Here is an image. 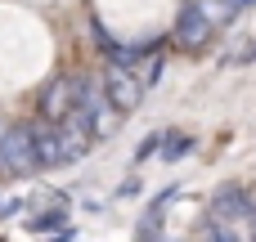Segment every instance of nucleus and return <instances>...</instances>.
<instances>
[{"label": "nucleus", "mask_w": 256, "mask_h": 242, "mask_svg": "<svg viewBox=\"0 0 256 242\" xmlns=\"http://www.w3.org/2000/svg\"><path fill=\"white\" fill-rule=\"evenodd\" d=\"M81 94H86V76H54L40 94V117L45 121H63L81 108Z\"/></svg>", "instance_id": "7ed1b4c3"}, {"label": "nucleus", "mask_w": 256, "mask_h": 242, "mask_svg": "<svg viewBox=\"0 0 256 242\" xmlns=\"http://www.w3.org/2000/svg\"><path fill=\"white\" fill-rule=\"evenodd\" d=\"M0 242H4V238H0Z\"/></svg>", "instance_id": "dca6fc26"}, {"label": "nucleus", "mask_w": 256, "mask_h": 242, "mask_svg": "<svg viewBox=\"0 0 256 242\" xmlns=\"http://www.w3.org/2000/svg\"><path fill=\"white\" fill-rule=\"evenodd\" d=\"M212 216L216 225H234V220H256V202L243 184H220L212 198Z\"/></svg>", "instance_id": "39448f33"}, {"label": "nucleus", "mask_w": 256, "mask_h": 242, "mask_svg": "<svg viewBox=\"0 0 256 242\" xmlns=\"http://www.w3.org/2000/svg\"><path fill=\"white\" fill-rule=\"evenodd\" d=\"M0 207H4V202H0Z\"/></svg>", "instance_id": "2eb2a0df"}, {"label": "nucleus", "mask_w": 256, "mask_h": 242, "mask_svg": "<svg viewBox=\"0 0 256 242\" xmlns=\"http://www.w3.org/2000/svg\"><path fill=\"white\" fill-rule=\"evenodd\" d=\"M104 90H108V99H112V108L126 117V112H135L140 103H144V94H148V85H144V76L135 72V67H112L108 76H104Z\"/></svg>", "instance_id": "20e7f679"}, {"label": "nucleus", "mask_w": 256, "mask_h": 242, "mask_svg": "<svg viewBox=\"0 0 256 242\" xmlns=\"http://www.w3.org/2000/svg\"><path fill=\"white\" fill-rule=\"evenodd\" d=\"M212 27H216L212 9H207L202 0H184V4H180V13H176L171 36H176V45H180V49H202V45H207V36H212Z\"/></svg>", "instance_id": "f03ea898"}, {"label": "nucleus", "mask_w": 256, "mask_h": 242, "mask_svg": "<svg viewBox=\"0 0 256 242\" xmlns=\"http://www.w3.org/2000/svg\"><path fill=\"white\" fill-rule=\"evenodd\" d=\"M162 67H166V58H162V54H148V58H144V63L135 67V72H140V76H144V85L153 90V85L162 81Z\"/></svg>", "instance_id": "6e6552de"}, {"label": "nucleus", "mask_w": 256, "mask_h": 242, "mask_svg": "<svg viewBox=\"0 0 256 242\" xmlns=\"http://www.w3.org/2000/svg\"><path fill=\"white\" fill-rule=\"evenodd\" d=\"M27 229L32 234H58V229H68V198H58V202H50L45 211H36V216H27Z\"/></svg>", "instance_id": "423d86ee"}, {"label": "nucleus", "mask_w": 256, "mask_h": 242, "mask_svg": "<svg viewBox=\"0 0 256 242\" xmlns=\"http://www.w3.org/2000/svg\"><path fill=\"white\" fill-rule=\"evenodd\" d=\"M194 144H198L194 135H184V130H166V135H162V153H158V157H162L166 166H176V162L194 157Z\"/></svg>", "instance_id": "0eeeda50"}, {"label": "nucleus", "mask_w": 256, "mask_h": 242, "mask_svg": "<svg viewBox=\"0 0 256 242\" xmlns=\"http://www.w3.org/2000/svg\"><path fill=\"white\" fill-rule=\"evenodd\" d=\"M243 9H256V0H238V13H243Z\"/></svg>", "instance_id": "4468645a"}, {"label": "nucleus", "mask_w": 256, "mask_h": 242, "mask_svg": "<svg viewBox=\"0 0 256 242\" xmlns=\"http://www.w3.org/2000/svg\"><path fill=\"white\" fill-rule=\"evenodd\" d=\"M207 242H238V234H234L230 225H212V229H207Z\"/></svg>", "instance_id": "9b49d317"}, {"label": "nucleus", "mask_w": 256, "mask_h": 242, "mask_svg": "<svg viewBox=\"0 0 256 242\" xmlns=\"http://www.w3.org/2000/svg\"><path fill=\"white\" fill-rule=\"evenodd\" d=\"M162 153V135H144V144L135 148V162H148V157H158Z\"/></svg>", "instance_id": "1a4fd4ad"}, {"label": "nucleus", "mask_w": 256, "mask_h": 242, "mask_svg": "<svg viewBox=\"0 0 256 242\" xmlns=\"http://www.w3.org/2000/svg\"><path fill=\"white\" fill-rule=\"evenodd\" d=\"M0 171L4 175H36L40 153H36V126L32 121H9L0 126Z\"/></svg>", "instance_id": "f257e3e1"}, {"label": "nucleus", "mask_w": 256, "mask_h": 242, "mask_svg": "<svg viewBox=\"0 0 256 242\" xmlns=\"http://www.w3.org/2000/svg\"><path fill=\"white\" fill-rule=\"evenodd\" d=\"M140 189H144V184H140V180H135V175H130V180H126V184H122V189H117V198H135V193H140Z\"/></svg>", "instance_id": "f8f14e48"}, {"label": "nucleus", "mask_w": 256, "mask_h": 242, "mask_svg": "<svg viewBox=\"0 0 256 242\" xmlns=\"http://www.w3.org/2000/svg\"><path fill=\"white\" fill-rule=\"evenodd\" d=\"M202 4H207V9H212V18H220V22L238 13V0H202Z\"/></svg>", "instance_id": "9d476101"}, {"label": "nucleus", "mask_w": 256, "mask_h": 242, "mask_svg": "<svg viewBox=\"0 0 256 242\" xmlns=\"http://www.w3.org/2000/svg\"><path fill=\"white\" fill-rule=\"evenodd\" d=\"M72 238H76L72 229H58V234H54V238H50V242H72Z\"/></svg>", "instance_id": "ddd939ff"}]
</instances>
